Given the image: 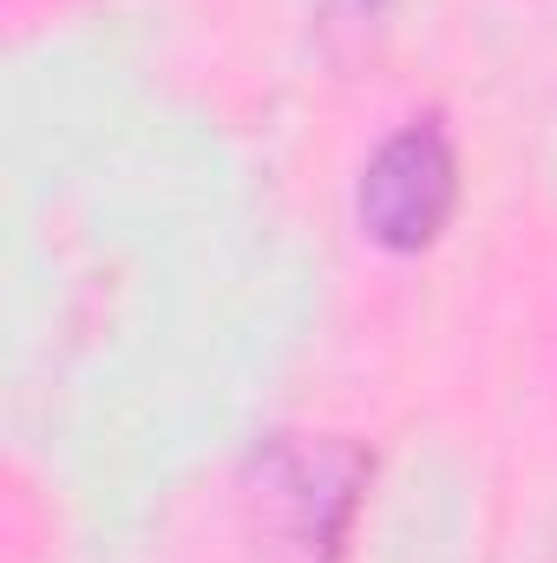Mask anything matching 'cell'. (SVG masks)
<instances>
[{"label":"cell","instance_id":"obj_1","mask_svg":"<svg viewBox=\"0 0 557 563\" xmlns=\"http://www.w3.org/2000/svg\"><path fill=\"white\" fill-rule=\"evenodd\" d=\"M452 203H459V157L433 119L394 132L361 170V230L381 250H401V256L426 250L446 230Z\"/></svg>","mask_w":557,"mask_h":563},{"label":"cell","instance_id":"obj_2","mask_svg":"<svg viewBox=\"0 0 557 563\" xmlns=\"http://www.w3.org/2000/svg\"><path fill=\"white\" fill-rule=\"evenodd\" d=\"M361 478H368V459L354 445H315V452L282 459L276 498L288 505V531L302 551H335L348 538V518L361 505Z\"/></svg>","mask_w":557,"mask_h":563}]
</instances>
